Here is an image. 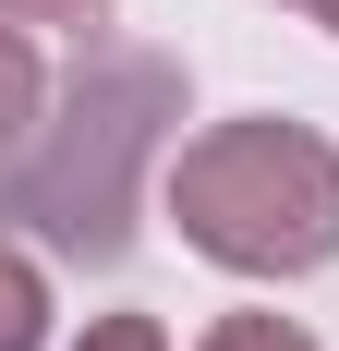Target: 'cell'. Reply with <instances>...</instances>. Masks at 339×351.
<instances>
[{
	"mask_svg": "<svg viewBox=\"0 0 339 351\" xmlns=\"http://www.w3.org/2000/svg\"><path fill=\"white\" fill-rule=\"evenodd\" d=\"M170 121H182V61L97 49L61 85V109H36V134L0 158V218L25 243L73 254V267H109V254L134 243V194L158 170Z\"/></svg>",
	"mask_w": 339,
	"mask_h": 351,
	"instance_id": "1",
	"label": "cell"
},
{
	"mask_svg": "<svg viewBox=\"0 0 339 351\" xmlns=\"http://www.w3.org/2000/svg\"><path fill=\"white\" fill-rule=\"evenodd\" d=\"M170 218L231 279H303L339 254V145L303 121H218L170 158Z\"/></svg>",
	"mask_w": 339,
	"mask_h": 351,
	"instance_id": "2",
	"label": "cell"
},
{
	"mask_svg": "<svg viewBox=\"0 0 339 351\" xmlns=\"http://www.w3.org/2000/svg\"><path fill=\"white\" fill-rule=\"evenodd\" d=\"M36 339H49V279L25 243H0V351H36Z\"/></svg>",
	"mask_w": 339,
	"mask_h": 351,
	"instance_id": "3",
	"label": "cell"
},
{
	"mask_svg": "<svg viewBox=\"0 0 339 351\" xmlns=\"http://www.w3.org/2000/svg\"><path fill=\"white\" fill-rule=\"evenodd\" d=\"M36 109H49L36 97V49H25V25H0V158L36 134Z\"/></svg>",
	"mask_w": 339,
	"mask_h": 351,
	"instance_id": "4",
	"label": "cell"
},
{
	"mask_svg": "<svg viewBox=\"0 0 339 351\" xmlns=\"http://www.w3.org/2000/svg\"><path fill=\"white\" fill-rule=\"evenodd\" d=\"M194 351H315V339H303L291 315H218V327H206Z\"/></svg>",
	"mask_w": 339,
	"mask_h": 351,
	"instance_id": "5",
	"label": "cell"
},
{
	"mask_svg": "<svg viewBox=\"0 0 339 351\" xmlns=\"http://www.w3.org/2000/svg\"><path fill=\"white\" fill-rule=\"evenodd\" d=\"M85 351H170V327H158V315H97Z\"/></svg>",
	"mask_w": 339,
	"mask_h": 351,
	"instance_id": "6",
	"label": "cell"
},
{
	"mask_svg": "<svg viewBox=\"0 0 339 351\" xmlns=\"http://www.w3.org/2000/svg\"><path fill=\"white\" fill-rule=\"evenodd\" d=\"M0 25H97V0H0Z\"/></svg>",
	"mask_w": 339,
	"mask_h": 351,
	"instance_id": "7",
	"label": "cell"
},
{
	"mask_svg": "<svg viewBox=\"0 0 339 351\" xmlns=\"http://www.w3.org/2000/svg\"><path fill=\"white\" fill-rule=\"evenodd\" d=\"M315 12H327V25H339V0H315Z\"/></svg>",
	"mask_w": 339,
	"mask_h": 351,
	"instance_id": "8",
	"label": "cell"
}]
</instances>
